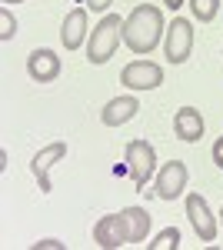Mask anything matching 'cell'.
Returning a JSON list of instances; mask_svg holds the SVG:
<instances>
[{"label": "cell", "mask_w": 223, "mask_h": 250, "mask_svg": "<svg viewBox=\"0 0 223 250\" xmlns=\"http://www.w3.org/2000/svg\"><path fill=\"white\" fill-rule=\"evenodd\" d=\"M163 34H167L163 14H160V7H153V3L133 7L130 17L123 20V43L130 47L133 54H150V50L160 43Z\"/></svg>", "instance_id": "6da1fadb"}, {"label": "cell", "mask_w": 223, "mask_h": 250, "mask_svg": "<svg viewBox=\"0 0 223 250\" xmlns=\"http://www.w3.org/2000/svg\"><path fill=\"white\" fill-rule=\"evenodd\" d=\"M120 40H123V20H120V14H107L90 30V37H87V60H90L93 67L107 63L117 54Z\"/></svg>", "instance_id": "7a4b0ae2"}, {"label": "cell", "mask_w": 223, "mask_h": 250, "mask_svg": "<svg viewBox=\"0 0 223 250\" xmlns=\"http://www.w3.org/2000/svg\"><path fill=\"white\" fill-rule=\"evenodd\" d=\"M127 170L133 177V187L147 193V184L157 173V150L150 140H130L127 144Z\"/></svg>", "instance_id": "3957f363"}, {"label": "cell", "mask_w": 223, "mask_h": 250, "mask_svg": "<svg viewBox=\"0 0 223 250\" xmlns=\"http://www.w3.org/2000/svg\"><path fill=\"white\" fill-rule=\"evenodd\" d=\"M163 54L170 63H186L193 54V23L183 17H173V23L163 34Z\"/></svg>", "instance_id": "277c9868"}, {"label": "cell", "mask_w": 223, "mask_h": 250, "mask_svg": "<svg viewBox=\"0 0 223 250\" xmlns=\"http://www.w3.org/2000/svg\"><path fill=\"white\" fill-rule=\"evenodd\" d=\"M93 244L103 250H117L123 244H130V230H127V217L120 213H107L93 224Z\"/></svg>", "instance_id": "5b68a950"}, {"label": "cell", "mask_w": 223, "mask_h": 250, "mask_svg": "<svg viewBox=\"0 0 223 250\" xmlns=\"http://www.w3.org/2000/svg\"><path fill=\"white\" fill-rule=\"evenodd\" d=\"M120 83L130 87V90H157L163 83V67L153 63V60H133V63L123 67Z\"/></svg>", "instance_id": "8992f818"}, {"label": "cell", "mask_w": 223, "mask_h": 250, "mask_svg": "<svg viewBox=\"0 0 223 250\" xmlns=\"http://www.w3.org/2000/svg\"><path fill=\"white\" fill-rule=\"evenodd\" d=\"M186 180H190L186 164H183V160H170V164H163V167L157 170V184H153V190H157L160 200H177V197L186 190Z\"/></svg>", "instance_id": "52a82bcc"}, {"label": "cell", "mask_w": 223, "mask_h": 250, "mask_svg": "<svg viewBox=\"0 0 223 250\" xmlns=\"http://www.w3.org/2000/svg\"><path fill=\"white\" fill-rule=\"evenodd\" d=\"M186 217H190V227L197 230V237L203 244H213L217 240V220L210 213V204H206L203 193H190L186 197Z\"/></svg>", "instance_id": "ba28073f"}, {"label": "cell", "mask_w": 223, "mask_h": 250, "mask_svg": "<svg viewBox=\"0 0 223 250\" xmlns=\"http://www.w3.org/2000/svg\"><path fill=\"white\" fill-rule=\"evenodd\" d=\"M63 157H67V144H63V140H54V144H47L43 150L34 154L30 170H34V177H37V184H40V193L54 190V184H50V167H54L57 160H63Z\"/></svg>", "instance_id": "9c48e42d"}, {"label": "cell", "mask_w": 223, "mask_h": 250, "mask_svg": "<svg viewBox=\"0 0 223 250\" xmlns=\"http://www.w3.org/2000/svg\"><path fill=\"white\" fill-rule=\"evenodd\" d=\"M87 7H74L67 17H63V27H60V43L67 50H80L87 43Z\"/></svg>", "instance_id": "30bf717a"}, {"label": "cell", "mask_w": 223, "mask_h": 250, "mask_svg": "<svg viewBox=\"0 0 223 250\" xmlns=\"http://www.w3.org/2000/svg\"><path fill=\"white\" fill-rule=\"evenodd\" d=\"M137 110H140V100L137 97H113V100H107V107L100 110V120L107 124V127H123V124H130L133 117H137Z\"/></svg>", "instance_id": "8fae6325"}, {"label": "cell", "mask_w": 223, "mask_h": 250, "mask_svg": "<svg viewBox=\"0 0 223 250\" xmlns=\"http://www.w3.org/2000/svg\"><path fill=\"white\" fill-rule=\"evenodd\" d=\"M27 74L37 83H54L60 77V57H57L54 50H34L27 57Z\"/></svg>", "instance_id": "7c38bea8"}, {"label": "cell", "mask_w": 223, "mask_h": 250, "mask_svg": "<svg viewBox=\"0 0 223 250\" xmlns=\"http://www.w3.org/2000/svg\"><path fill=\"white\" fill-rule=\"evenodd\" d=\"M173 134L180 137L183 144H197L203 137V117L197 107H180L173 114Z\"/></svg>", "instance_id": "4fadbf2b"}, {"label": "cell", "mask_w": 223, "mask_h": 250, "mask_svg": "<svg viewBox=\"0 0 223 250\" xmlns=\"http://www.w3.org/2000/svg\"><path fill=\"white\" fill-rule=\"evenodd\" d=\"M123 217H127L130 244H143V240H147V230H150V213L143 210V207H127Z\"/></svg>", "instance_id": "5bb4252c"}, {"label": "cell", "mask_w": 223, "mask_h": 250, "mask_svg": "<svg viewBox=\"0 0 223 250\" xmlns=\"http://www.w3.org/2000/svg\"><path fill=\"white\" fill-rule=\"evenodd\" d=\"M186 3H190L193 20H200V23H213L220 14V0H186Z\"/></svg>", "instance_id": "9a60e30c"}, {"label": "cell", "mask_w": 223, "mask_h": 250, "mask_svg": "<svg viewBox=\"0 0 223 250\" xmlns=\"http://www.w3.org/2000/svg\"><path fill=\"white\" fill-rule=\"evenodd\" d=\"M180 247V230L177 227H167L153 237V244H147V250H177Z\"/></svg>", "instance_id": "2e32d148"}, {"label": "cell", "mask_w": 223, "mask_h": 250, "mask_svg": "<svg viewBox=\"0 0 223 250\" xmlns=\"http://www.w3.org/2000/svg\"><path fill=\"white\" fill-rule=\"evenodd\" d=\"M14 34H17V20H14V14L3 7V10H0V40L7 43V40H14Z\"/></svg>", "instance_id": "e0dca14e"}, {"label": "cell", "mask_w": 223, "mask_h": 250, "mask_svg": "<svg viewBox=\"0 0 223 250\" xmlns=\"http://www.w3.org/2000/svg\"><path fill=\"white\" fill-rule=\"evenodd\" d=\"M83 3L90 7L93 14H103V10H110V3H113V0H83Z\"/></svg>", "instance_id": "ac0fdd59"}, {"label": "cell", "mask_w": 223, "mask_h": 250, "mask_svg": "<svg viewBox=\"0 0 223 250\" xmlns=\"http://www.w3.org/2000/svg\"><path fill=\"white\" fill-rule=\"evenodd\" d=\"M213 164L223 170V137H217V144H213Z\"/></svg>", "instance_id": "d6986e66"}, {"label": "cell", "mask_w": 223, "mask_h": 250, "mask_svg": "<svg viewBox=\"0 0 223 250\" xmlns=\"http://www.w3.org/2000/svg\"><path fill=\"white\" fill-rule=\"evenodd\" d=\"M34 250H63V244L60 240H40V244H34Z\"/></svg>", "instance_id": "ffe728a7"}, {"label": "cell", "mask_w": 223, "mask_h": 250, "mask_svg": "<svg viewBox=\"0 0 223 250\" xmlns=\"http://www.w3.org/2000/svg\"><path fill=\"white\" fill-rule=\"evenodd\" d=\"M186 0H163V7H170V10H180Z\"/></svg>", "instance_id": "44dd1931"}, {"label": "cell", "mask_w": 223, "mask_h": 250, "mask_svg": "<svg viewBox=\"0 0 223 250\" xmlns=\"http://www.w3.org/2000/svg\"><path fill=\"white\" fill-rule=\"evenodd\" d=\"M220 224H223V210H220Z\"/></svg>", "instance_id": "7402d4cb"}]
</instances>
